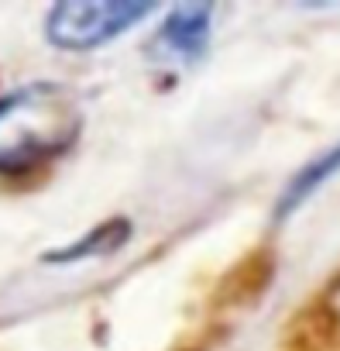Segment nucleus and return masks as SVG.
Listing matches in <instances>:
<instances>
[{"label":"nucleus","mask_w":340,"mask_h":351,"mask_svg":"<svg viewBox=\"0 0 340 351\" xmlns=\"http://www.w3.org/2000/svg\"><path fill=\"white\" fill-rule=\"evenodd\" d=\"M76 97L59 83H31L0 100V172L21 176L59 158L79 134Z\"/></svg>","instance_id":"nucleus-1"},{"label":"nucleus","mask_w":340,"mask_h":351,"mask_svg":"<svg viewBox=\"0 0 340 351\" xmlns=\"http://www.w3.org/2000/svg\"><path fill=\"white\" fill-rule=\"evenodd\" d=\"M340 172V141L333 145V148H326L319 158H313L309 165H302L296 176H292V183L285 186V193H282V200H278V217H285V214H292L296 207H302L330 176H337Z\"/></svg>","instance_id":"nucleus-4"},{"label":"nucleus","mask_w":340,"mask_h":351,"mask_svg":"<svg viewBox=\"0 0 340 351\" xmlns=\"http://www.w3.org/2000/svg\"><path fill=\"white\" fill-rule=\"evenodd\" d=\"M151 11V4H134V0H69L49 11L45 35L66 52H86L124 35Z\"/></svg>","instance_id":"nucleus-2"},{"label":"nucleus","mask_w":340,"mask_h":351,"mask_svg":"<svg viewBox=\"0 0 340 351\" xmlns=\"http://www.w3.org/2000/svg\"><path fill=\"white\" fill-rule=\"evenodd\" d=\"M127 234H131L127 221H107V224H100L90 238H83V241L69 245L66 252H52V255H49V262H76V258H86V255L114 252V248H120V245L127 241Z\"/></svg>","instance_id":"nucleus-5"},{"label":"nucleus","mask_w":340,"mask_h":351,"mask_svg":"<svg viewBox=\"0 0 340 351\" xmlns=\"http://www.w3.org/2000/svg\"><path fill=\"white\" fill-rule=\"evenodd\" d=\"M333 341L340 344V310H333Z\"/></svg>","instance_id":"nucleus-6"},{"label":"nucleus","mask_w":340,"mask_h":351,"mask_svg":"<svg viewBox=\"0 0 340 351\" xmlns=\"http://www.w3.org/2000/svg\"><path fill=\"white\" fill-rule=\"evenodd\" d=\"M210 14H213L210 8H196V4L176 8L158 28L155 45L172 59H196L210 38Z\"/></svg>","instance_id":"nucleus-3"}]
</instances>
